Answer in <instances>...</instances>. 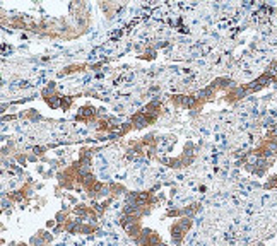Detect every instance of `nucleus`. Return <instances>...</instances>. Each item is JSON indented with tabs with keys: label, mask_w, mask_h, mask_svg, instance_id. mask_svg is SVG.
Wrapping results in <instances>:
<instances>
[{
	"label": "nucleus",
	"mask_w": 277,
	"mask_h": 246,
	"mask_svg": "<svg viewBox=\"0 0 277 246\" xmlns=\"http://www.w3.org/2000/svg\"><path fill=\"white\" fill-rule=\"evenodd\" d=\"M94 116H96V110L91 108V106H84L80 110V113H77V120H80V121H91Z\"/></svg>",
	"instance_id": "obj_1"
}]
</instances>
